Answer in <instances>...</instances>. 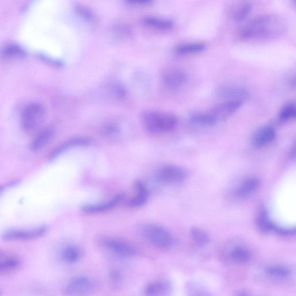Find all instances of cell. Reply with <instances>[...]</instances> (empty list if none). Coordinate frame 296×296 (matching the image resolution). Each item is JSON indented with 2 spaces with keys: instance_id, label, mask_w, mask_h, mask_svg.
Masks as SVG:
<instances>
[{
  "instance_id": "9a60e30c",
  "label": "cell",
  "mask_w": 296,
  "mask_h": 296,
  "mask_svg": "<svg viewBox=\"0 0 296 296\" xmlns=\"http://www.w3.org/2000/svg\"><path fill=\"white\" fill-rule=\"evenodd\" d=\"M122 195H118L111 201L106 203L97 204V205H87L82 207V210L88 214H96L103 213L105 211L113 209L117 204L122 201Z\"/></svg>"
},
{
  "instance_id": "1f68e13d",
  "label": "cell",
  "mask_w": 296,
  "mask_h": 296,
  "mask_svg": "<svg viewBox=\"0 0 296 296\" xmlns=\"http://www.w3.org/2000/svg\"><path fill=\"white\" fill-rule=\"evenodd\" d=\"M188 296H210L209 292L203 287L195 283H190L187 286Z\"/></svg>"
},
{
  "instance_id": "7402d4cb",
  "label": "cell",
  "mask_w": 296,
  "mask_h": 296,
  "mask_svg": "<svg viewBox=\"0 0 296 296\" xmlns=\"http://www.w3.org/2000/svg\"><path fill=\"white\" fill-rule=\"evenodd\" d=\"M252 10V5L251 3L244 2L240 4L233 11V18L234 20L240 22L247 18Z\"/></svg>"
},
{
  "instance_id": "603a6c76",
  "label": "cell",
  "mask_w": 296,
  "mask_h": 296,
  "mask_svg": "<svg viewBox=\"0 0 296 296\" xmlns=\"http://www.w3.org/2000/svg\"><path fill=\"white\" fill-rule=\"evenodd\" d=\"M206 48V45L203 42H190L178 46L176 52L181 55L201 52Z\"/></svg>"
},
{
  "instance_id": "5bb4252c",
  "label": "cell",
  "mask_w": 296,
  "mask_h": 296,
  "mask_svg": "<svg viewBox=\"0 0 296 296\" xmlns=\"http://www.w3.org/2000/svg\"><path fill=\"white\" fill-rule=\"evenodd\" d=\"M170 284L164 280H156L147 284L144 291V296H167L170 291Z\"/></svg>"
},
{
  "instance_id": "ffe728a7",
  "label": "cell",
  "mask_w": 296,
  "mask_h": 296,
  "mask_svg": "<svg viewBox=\"0 0 296 296\" xmlns=\"http://www.w3.org/2000/svg\"><path fill=\"white\" fill-rule=\"evenodd\" d=\"M138 194L130 200L129 205L132 207H138L143 206L147 203L149 198V192L147 187L143 183L138 181L136 183Z\"/></svg>"
},
{
  "instance_id": "4dcf8cb0",
  "label": "cell",
  "mask_w": 296,
  "mask_h": 296,
  "mask_svg": "<svg viewBox=\"0 0 296 296\" xmlns=\"http://www.w3.org/2000/svg\"><path fill=\"white\" fill-rule=\"evenodd\" d=\"M75 10L79 16L84 20L90 23L94 22L95 21V15L89 8L82 5H76Z\"/></svg>"
},
{
  "instance_id": "8992f818",
  "label": "cell",
  "mask_w": 296,
  "mask_h": 296,
  "mask_svg": "<svg viewBox=\"0 0 296 296\" xmlns=\"http://www.w3.org/2000/svg\"><path fill=\"white\" fill-rule=\"evenodd\" d=\"M93 282L86 276H78L72 278L65 287L69 296H87L93 290Z\"/></svg>"
},
{
  "instance_id": "52a82bcc",
  "label": "cell",
  "mask_w": 296,
  "mask_h": 296,
  "mask_svg": "<svg viewBox=\"0 0 296 296\" xmlns=\"http://www.w3.org/2000/svg\"><path fill=\"white\" fill-rule=\"evenodd\" d=\"M243 102L240 101H227L226 102L218 104L213 107L210 111L209 114L212 117L215 121L224 120L235 113L238 109L243 105Z\"/></svg>"
},
{
  "instance_id": "4316f807",
  "label": "cell",
  "mask_w": 296,
  "mask_h": 296,
  "mask_svg": "<svg viewBox=\"0 0 296 296\" xmlns=\"http://www.w3.org/2000/svg\"><path fill=\"white\" fill-rule=\"evenodd\" d=\"M250 253L248 250L243 248L234 249L231 253V258L237 263H247L250 259Z\"/></svg>"
},
{
  "instance_id": "6da1fadb",
  "label": "cell",
  "mask_w": 296,
  "mask_h": 296,
  "mask_svg": "<svg viewBox=\"0 0 296 296\" xmlns=\"http://www.w3.org/2000/svg\"><path fill=\"white\" fill-rule=\"evenodd\" d=\"M285 21L275 14H264L249 21L241 28L240 36L246 40L267 39L285 33Z\"/></svg>"
},
{
  "instance_id": "d4e9b609",
  "label": "cell",
  "mask_w": 296,
  "mask_h": 296,
  "mask_svg": "<svg viewBox=\"0 0 296 296\" xmlns=\"http://www.w3.org/2000/svg\"><path fill=\"white\" fill-rule=\"evenodd\" d=\"M296 107L294 102L291 101L284 105L280 111L279 118L282 122L291 120L295 117Z\"/></svg>"
},
{
  "instance_id": "d6a6232c",
  "label": "cell",
  "mask_w": 296,
  "mask_h": 296,
  "mask_svg": "<svg viewBox=\"0 0 296 296\" xmlns=\"http://www.w3.org/2000/svg\"><path fill=\"white\" fill-rule=\"evenodd\" d=\"M110 93L115 98L122 99L126 95L125 87L118 83H114L110 86Z\"/></svg>"
},
{
  "instance_id": "e0dca14e",
  "label": "cell",
  "mask_w": 296,
  "mask_h": 296,
  "mask_svg": "<svg viewBox=\"0 0 296 296\" xmlns=\"http://www.w3.org/2000/svg\"><path fill=\"white\" fill-rule=\"evenodd\" d=\"M142 21L148 28L159 30H167L174 26V22L170 19L163 18L147 17Z\"/></svg>"
},
{
  "instance_id": "7a4b0ae2",
  "label": "cell",
  "mask_w": 296,
  "mask_h": 296,
  "mask_svg": "<svg viewBox=\"0 0 296 296\" xmlns=\"http://www.w3.org/2000/svg\"><path fill=\"white\" fill-rule=\"evenodd\" d=\"M146 129L152 133L170 132L178 125V119L170 113L157 111H146L142 116Z\"/></svg>"
},
{
  "instance_id": "83f0119b",
  "label": "cell",
  "mask_w": 296,
  "mask_h": 296,
  "mask_svg": "<svg viewBox=\"0 0 296 296\" xmlns=\"http://www.w3.org/2000/svg\"><path fill=\"white\" fill-rule=\"evenodd\" d=\"M266 274L272 278L283 279L288 277L290 274L289 269L281 266L268 267Z\"/></svg>"
},
{
  "instance_id": "44dd1931",
  "label": "cell",
  "mask_w": 296,
  "mask_h": 296,
  "mask_svg": "<svg viewBox=\"0 0 296 296\" xmlns=\"http://www.w3.org/2000/svg\"><path fill=\"white\" fill-rule=\"evenodd\" d=\"M257 228L261 232L268 233L275 230V226L272 224L266 211H260L256 221Z\"/></svg>"
},
{
  "instance_id": "e575fe53",
  "label": "cell",
  "mask_w": 296,
  "mask_h": 296,
  "mask_svg": "<svg viewBox=\"0 0 296 296\" xmlns=\"http://www.w3.org/2000/svg\"><path fill=\"white\" fill-rule=\"evenodd\" d=\"M240 296H248V295L246 294L242 293Z\"/></svg>"
},
{
  "instance_id": "ac0fdd59",
  "label": "cell",
  "mask_w": 296,
  "mask_h": 296,
  "mask_svg": "<svg viewBox=\"0 0 296 296\" xmlns=\"http://www.w3.org/2000/svg\"><path fill=\"white\" fill-rule=\"evenodd\" d=\"M54 130L52 128L44 129L32 142L30 146L31 150L33 152L40 151L49 143V142L52 140Z\"/></svg>"
},
{
  "instance_id": "d6986e66",
  "label": "cell",
  "mask_w": 296,
  "mask_h": 296,
  "mask_svg": "<svg viewBox=\"0 0 296 296\" xmlns=\"http://www.w3.org/2000/svg\"><path fill=\"white\" fill-rule=\"evenodd\" d=\"M260 181L258 179L251 178L246 179L242 183L236 191L238 197L245 198L254 193L258 189Z\"/></svg>"
},
{
  "instance_id": "f1b7e54d",
  "label": "cell",
  "mask_w": 296,
  "mask_h": 296,
  "mask_svg": "<svg viewBox=\"0 0 296 296\" xmlns=\"http://www.w3.org/2000/svg\"><path fill=\"white\" fill-rule=\"evenodd\" d=\"M190 233L192 238L198 245L205 246L209 243V236L203 230L194 228L191 230Z\"/></svg>"
},
{
  "instance_id": "484cf974",
  "label": "cell",
  "mask_w": 296,
  "mask_h": 296,
  "mask_svg": "<svg viewBox=\"0 0 296 296\" xmlns=\"http://www.w3.org/2000/svg\"><path fill=\"white\" fill-rule=\"evenodd\" d=\"M79 249L72 246L65 248L61 253L63 260L68 263H75L80 258Z\"/></svg>"
},
{
  "instance_id": "5b68a950",
  "label": "cell",
  "mask_w": 296,
  "mask_h": 296,
  "mask_svg": "<svg viewBox=\"0 0 296 296\" xmlns=\"http://www.w3.org/2000/svg\"><path fill=\"white\" fill-rule=\"evenodd\" d=\"M48 228L46 226L29 230L11 229L4 233L2 238L8 241L36 240L44 236Z\"/></svg>"
},
{
  "instance_id": "9c48e42d",
  "label": "cell",
  "mask_w": 296,
  "mask_h": 296,
  "mask_svg": "<svg viewBox=\"0 0 296 296\" xmlns=\"http://www.w3.org/2000/svg\"><path fill=\"white\" fill-rule=\"evenodd\" d=\"M188 176V172L184 168L176 166H165L158 173V178L161 182L166 183H175L183 181Z\"/></svg>"
},
{
  "instance_id": "8fae6325",
  "label": "cell",
  "mask_w": 296,
  "mask_h": 296,
  "mask_svg": "<svg viewBox=\"0 0 296 296\" xmlns=\"http://www.w3.org/2000/svg\"><path fill=\"white\" fill-rule=\"evenodd\" d=\"M276 137V132L271 126H265L257 130L253 134L252 142L257 148H262L274 141Z\"/></svg>"
},
{
  "instance_id": "cb8c5ba5",
  "label": "cell",
  "mask_w": 296,
  "mask_h": 296,
  "mask_svg": "<svg viewBox=\"0 0 296 296\" xmlns=\"http://www.w3.org/2000/svg\"><path fill=\"white\" fill-rule=\"evenodd\" d=\"M2 54L8 58L19 59L26 55V51L21 46L17 44H9L3 48Z\"/></svg>"
},
{
  "instance_id": "4fadbf2b",
  "label": "cell",
  "mask_w": 296,
  "mask_h": 296,
  "mask_svg": "<svg viewBox=\"0 0 296 296\" xmlns=\"http://www.w3.org/2000/svg\"><path fill=\"white\" fill-rule=\"evenodd\" d=\"M89 144V141L84 138H75L65 141L57 147L50 155L49 159L53 160L65 152L73 148L84 147Z\"/></svg>"
},
{
  "instance_id": "277c9868",
  "label": "cell",
  "mask_w": 296,
  "mask_h": 296,
  "mask_svg": "<svg viewBox=\"0 0 296 296\" xmlns=\"http://www.w3.org/2000/svg\"><path fill=\"white\" fill-rule=\"evenodd\" d=\"M46 110L43 105L33 103L27 106L22 117L23 128L27 131H32L39 127L44 121Z\"/></svg>"
},
{
  "instance_id": "2e32d148",
  "label": "cell",
  "mask_w": 296,
  "mask_h": 296,
  "mask_svg": "<svg viewBox=\"0 0 296 296\" xmlns=\"http://www.w3.org/2000/svg\"><path fill=\"white\" fill-rule=\"evenodd\" d=\"M20 264L21 260L18 256L0 251V273L13 271Z\"/></svg>"
},
{
  "instance_id": "7c38bea8",
  "label": "cell",
  "mask_w": 296,
  "mask_h": 296,
  "mask_svg": "<svg viewBox=\"0 0 296 296\" xmlns=\"http://www.w3.org/2000/svg\"><path fill=\"white\" fill-rule=\"evenodd\" d=\"M221 97L228 98V101H240L243 102L249 97V91L244 87L235 85L222 86L219 90Z\"/></svg>"
},
{
  "instance_id": "ba28073f",
  "label": "cell",
  "mask_w": 296,
  "mask_h": 296,
  "mask_svg": "<svg viewBox=\"0 0 296 296\" xmlns=\"http://www.w3.org/2000/svg\"><path fill=\"white\" fill-rule=\"evenodd\" d=\"M186 72L181 69L170 67L165 70L162 74V80L165 85L170 89H178L187 81Z\"/></svg>"
},
{
  "instance_id": "f546056e",
  "label": "cell",
  "mask_w": 296,
  "mask_h": 296,
  "mask_svg": "<svg viewBox=\"0 0 296 296\" xmlns=\"http://www.w3.org/2000/svg\"><path fill=\"white\" fill-rule=\"evenodd\" d=\"M191 119L195 124L202 125H212L215 124L214 118L209 113H197L191 115Z\"/></svg>"
},
{
  "instance_id": "d590c367",
  "label": "cell",
  "mask_w": 296,
  "mask_h": 296,
  "mask_svg": "<svg viewBox=\"0 0 296 296\" xmlns=\"http://www.w3.org/2000/svg\"><path fill=\"white\" fill-rule=\"evenodd\" d=\"M2 290L1 288H0V296H2Z\"/></svg>"
},
{
  "instance_id": "3957f363",
  "label": "cell",
  "mask_w": 296,
  "mask_h": 296,
  "mask_svg": "<svg viewBox=\"0 0 296 296\" xmlns=\"http://www.w3.org/2000/svg\"><path fill=\"white\" fill-rule=\"evenodd\" d=\"M142 236L150 243L159 248H168L172 244V237L170 233L162 227L149 224L142 227Z\"/></svg>"
},
{
  "instance_id": "30bf717a",
  "label": "cell",
  "mask_w": 296,
  "mask_h": 296,
  "mask_svg": "<svg viewBox=\"0 0 296 296\" xmlns=\"http://www.w3.org/2000/svg\"><path fill=\"white\" fill-rule=\"evenodd\" d=\"M104 243L110 252L122 258H130L136 255V249L125 242L115 239H107Z\"/></svg>"
},
{
  "instance_id": "836d02e7",
  "label": "cell",
  "mask_w": 296,
  "mask_h": 296,
  "mask_svg": "<svg viewBox=\"0 0 296 296\" xmlns=\"http://www.w3.org/2000/svg\"><path fill=\"white\" fill-rule=\"evenodd\" d=\"M128 3L133 6H145L151 4V1H149V0H132V1H128Z\"/></svg>"
}]
</instances>
